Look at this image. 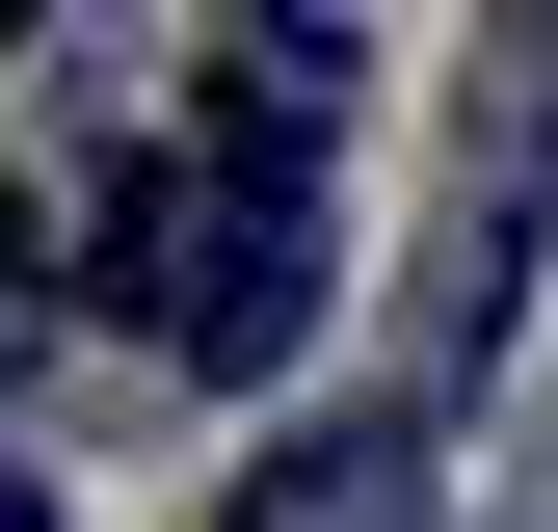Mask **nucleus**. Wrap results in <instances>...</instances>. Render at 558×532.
<instances>
[{"label": "nucleus", "mask_w": 558, "mask_h": 532, "mask_svg": "<svg viewBox=\"0 0 558 532\" xmlns=\"http://www.w3.org/2000/svg\"><path fill=\"white\" fill-rule=\"evenodd\" d=\"M373 480H399V426H319V452H266L240 532H373Z\"/></svg>", "instance_id": "obj_2"}, {"label": "nucleus", "mask_w": 558, "mask_h": 532, "mask_svg": "<svg viewBox=\"0 0 558 532\" xmlns=\"http://www.w3.org/2000/svg\"><path fill=\"white\" fill-rule=\"evenodd\" d=\"M319 133H345V27H214L186 107L107 160V319L160 373H266L319 319Z\"/></svg>", "instance_id": "obj_1"}]
</instances>
